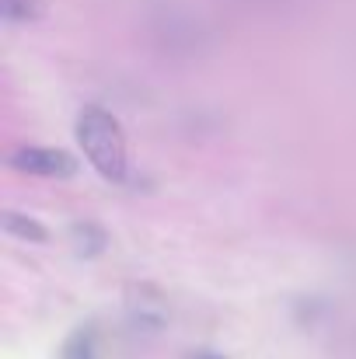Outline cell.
Returning <instances> with one entry per match:
<instances>
[{"instance_id":"6da1fadb","label":"cell","mask_w":356,"mask_h":359,"mask_svg":"<svg viewBox=\"0 0 356 359\" xmlns=\"http://www.w3.org/2000/svg\"><path fill=\"white\" fill-rule=\"evenodd\" d=\"M77 140H81V150L88 157V164L105 178V182H126L129 175V161H126V136H122V126L112 112L98 109V105H88L81 116H77Z\"/></svg>"},{"instance_id":"7a4b0ae2","label":"cell","mask_w":356,"mask_h":359,"mask_svg":"<svg viewBox=\"0 0 356 359\" xmlns=\"http://www.w3.org/2000/svg\"><path fill=\"white\" fill-rule=\"evenodd\" d=\"M11 168L35 175V178H70L77 171V161L67 150H53V147H21L11 154Z\"/></svg>"},{"instance_id":"3957f363","label":"cell","mask_w":356,"mask_h":359,"mask_svg":"<svg viewBox=\"0 0 356 359\" xmlns=\"http://www.w3.org/2000/svg\"><path fill=\"white\" fill-rule=\"evenodd\" d=\"M0 227H4V234H11V238H18V241H28V244H46L49 241V231L35 217H25V213H14V210H7L0 217Z\"/></svg>"},{"instance_id":"277c9868","label":"cell","mask_w":356,"mask_h":359,"mask_svg":"<svg viewBox=\"0 0 356 359\" xmlns=\"http://www.w3.org/2000/svg\"><path fill=\"white\" fill-rule=\"evenodd\" d=\"M0 14L11 25H28L46 14V4L42 0H0Z\"/></svg>"},{"instance_id":"5b68a950","label":"cell","mask_w":356,"mask_h":359,"mask_svg":"<svg viewBox=\"0 0 356 359\" xmlns=\"http://www.w3.org/2000/svg\"><path fill=\"white\" fill-rule=\"evenodd\" d=\"M60 359H98V339H95V332L91 328H77L67 339Z\"/></svg>"},{"instance_id":"8992f818","label":"cell","mask_w":356,"mask_h":359,"mask_svg":"<svg viewBox=\"0 0 356 359\" xmlns=\"http://www.w3.org/2000/svg\"><path fill=\"white\" fill-rule=\"evenodd\" d=\"M74 244H77L81 255H102L109 238H105L95 224H77V227H74Z\"/></svg>"},{"instance_id":"52a82bcc","label":"cell","mask_w":356,"mask_h":359,"mask_svg":"<svg viewBox=\"0 0 356 359\" xmlns=\"http://www.w3.org/2000/svg\"><path fill=\"white\" fill-rule=\"evenodd\" d=\"M196 359H224V356H213V353H203V356H196Z\"/></svg>"}]
</instances>
